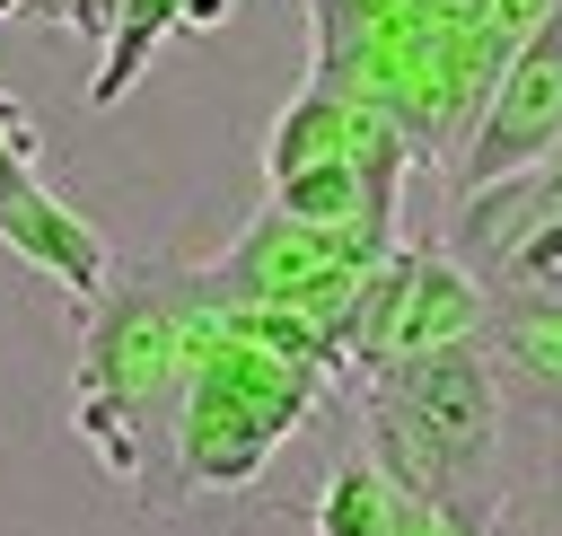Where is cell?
<instances>
[{
    "mask_svg": "<svg viewBox=\"0 0 562 536\" xmlns=\"http://www.w3.org/2000/svg\"><path fill=\"white\" fill-rule=\"evenodd\" d=\"M483 316H492V281L474 264H457L448 246H395L351 290L334 343H342V360H360V378H386L404 360L483 343Z\"/></svg>",
    "mask_w": 562,
    "mask_h": 536,
    "instance_id": "1",
    "label": "cell"
},
{
    "mask_svg": "<svg viewBox=\"0 0 562 536\" xmlns=\"http://www.w3.org/2000/svg\"><path fill=\"white\" fill-rule=\"evenodd\" d=\"M544 158H562V9L492 70L483 105L465 114V149H457L448 185L465 202V193H492L509 176H536Z\"/></svg>",
    "mask_w": 562,
    "mask_h": 536,
    "instance_id": "2",
    "label": "cell"
},
{
    "mask_svg": "<svg viewBox=\"0 0 562 536\" xmlns=\"http://www.w3.org/2000/svg\"><path fill=\"white\" fill-rule=\"evenodd\" d=\"M483 351H492L501 387H527V395L562 404V299H501L492 290Z\"/></svg>",
    "mask_w": 562,
    "mask_h": 536,
    "instance_id": "3",
    "label": "cell"
},
{
    "mask_svg": "<svg viewBox=\"0 0 562 536\" xmlns=\"http://www.w3.org/2000/svg\"><path fill=\"white\" fill-rule=\"evenodd\" d=\"M316 536H395V483L369 457H342L316 492Z\"/></svg>",
    "mask_w": 562,
    "mask_h": 536,
    "instance_id": "4",
    "label": "cell"
},
{
    "mask_svg": "<svg viewBox=\"0 0 562 536\" xmlns=\"http://www.w3.org/2000/svg\"><path fill=\"white\" fill-rule=\"evenodd\" d=\"M228 18V0H184V26H220Z\"/></svg>",
    "mask_w": 562,
    "mask_h": 536,
    "instance_id": "5",
    "label": "cell"
}]
</instances>
